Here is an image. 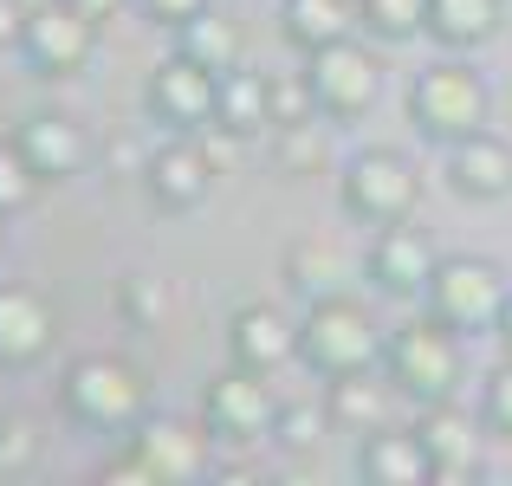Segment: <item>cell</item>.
Returning a JSON list of instances; mask_svg holds the SVG:
<instances>
[{
  "mask_svg": "<svg viewBox=\"0 0 512 486\" xmlns=\"http://www.w3.org/2000/svg\"><path fill=\"white\" fill-rule=\"evenodd\" d=\"M59 415L85 435H130L150 415V376L117 350L72 357L59 376Z\"/></svg>",
  "mask_w": 512,
  "mask_h": 486,
  "instance_id": "1",
  "label": "cell"
},
{
  "mask_svg": "<svg viewBox=\"0 0 512 486\" xmlns=\"http://www.w3.org/2000/svg\"><path fill=\"white\" fill-rule=\"evenodd\" d=\"M383 324L363 299H350V292H318V299H305L299 312V363L312 376H325V383H338V376H357V370H383Z\"/></svg>",
  "mask_w": 512,
  "mask_h": 486,
  "instance_id": "2",
  "label": "cell"
},
{
  "mask_svg": "<svg viewBox=\"0 0 512 486\" xmlns=\"http://www.w3.org/2000/svg\"><path fill=\"white\" fill-rule=\"evenodd\" d=\"M409 124H415V137L441 143V150L461 143V137H474V130H487L493 124L487 72H480L467 52H448V59L422 65L415 85H409Z\"/></svg>",
  "mask_w": 512,
  "mask_h": 486,
  "instance_id": "3",
  "label": "cell"
},
{
  "mask_svg": "<svg viewBox=\"0 0 512 486\" xmlns=\"http://www.w3.org/2000/svg\"><path fill=\"white\" fill-rule=\"evenodd\" d=\"M461 370H467L461 331L441 324L435 312L396 324V331L383 337V376L396 383V396L415 402V409H422V402H448L454 383H461Z\"/></svg>",
  "mask_w": 512,
  "mask_h": 486,
  "instance_id": "4",
  "label": "cell"
},
{
  "mask_svg": "<svg viewBox=\"0 0 512 486\" xmlns=\"http://www.w3.org/2000/svg\"><path fill=\"white\" fill-rule=\"evenodd\" d=\"M338 201H344L350 221H363V227L409 221L415 201H422V175H415V162L402 156V150L370 143V150H357L338 169Z\"/></svg>",
  "mask_w": 512,
  "mask_h": 486,
  "instance_id": "5",
  "label": "cell"
},
{
  "mask_svg": "<svg viewBox=\"0 0 512 486\" xmlns=\"http://www.w3.org/2000/svg\"><path fill=\"white\" fill-rule=\"evenodd\" d=\"M506 299H512L506 266L487 260V253H441L435 279H428V292H422L428 312H435L441 324H454L461 337L493 331V318H500Z\"/></svg>",
  "mask_w": 512,
  "mask_h": 486,
  "instance_id": "6",
  "label": "cell"
},
{
  "mask_svg": "<svg viewBox=\"0 0 512 486\" xmlns=\"http://www.w3.org/2000/svg\"><path fill=\"white\" fill-rule=\"evenodd\" d=\"M305 78H312V98L325 124H357V117H370L383 104V59L357 33L325 52H305Z\"/></svg>",
  "mask_w": 512,
  "mask_h": 486,
  "instance_id": "7",
  "label": "cell"
},
{
  "mask_svg": "<svg viewBox=\"0 0 512 486\" xmlns=\"http://www.w3.org/2000/svg\"><path fill=\"white\" fill-rule=\"evenodd\" d=\"M124 448L137 454L143 467H150L156 486H182V480L214 474V454H208V448H221V441H214V428L201 422V415L150 409V415H143V422L124 435Z\"/></svg>",
  "mask_w": 512,
  "mask_h": 486,
  "instance_id": "8",
  "label": "cell"
},
{
  "mask_svg": "<svg viewBox=\"0 0 512 486\" xmlns=\"http://www.w3.org/2000/svg\"><path fill=\"white\" fill-rule=\"evenodd\" d=\"M98 52V20L72 0H39L26 7V33H20V59L33 78H78Z\"/></svg>",
  "mask_w": 512,
  "mask_h": 486,
  "instance_id": "9",
  "label": "cell"
},
{
  "mask_svg": "<svg viewBox=\"0 0 512 486\" xmlns=\"http://www.w3.org/2000/svg\"><path fill=\"white\" fill-rule=\"evenodd\" d=\"M201 422L214 428L221 448H253V441H273V422H279V396L260 370H240L227 363L208 389H201Z\"/></svg>",
  "mask_w": 512,
  "mask_h": 486,
  "instance_id": "10",
  "label": "cell"
},
{
  "mask_svg": "<svg viewBox=\"0 0 512 486\" xmlns=\"http://www.w3.org/2000/svg\"><path fill=\"white\" fill-rule=\"evenodd\" d=\"M214 98H221V72L195 65L188 52H169L150 78H143V111L163 124L169 137H201L214 130Z\"/></svg>",
  "mask_w": 512,
  "mask_h": 486,
  "instance_id": "11",
  "label": "cell"
},
{
  "mask_svg": "<svg viewBox=\"0 0 512 486\" xmlns=\"http://www.w3.org/2000/svg\"><path fill=\"white\" fill-rule=\"evenodd\" d=\"M415 435H422L428 461H435V486H474L487 474V435L493 428L480 415H467L461 402H422L415 415Z\"/></svg>",
  "mask_w": 512,
  "mask_h": 486,
  "instance_id": "12",
  "label": "cell"
},
{
  "mask_svg": "<svg viewBox=\"0 0 512 486\" xmlns=\"http://www.w3.org/2000/svg\"><path fill=\"white\" fill-rule=\"evenodd\" d=\"M435 266H441V247L409 221L376 227L370 253H363V279H370L383 299H422L428 279H435Z\"/></svg>",
  "mask_w": 512,
  "mask_h": 486,
  "instance_id": "13",
  "label": "cell"
},
{
  "mask_svg": "<svg viewBox=\"0 0 512 486\" xmlns=\"http://www.w3.org/2000/svg\"><path fill=\"white\" fill-rule=\"evenodd\" d=\"M143 195L163 214H195L214 195V156L201 150V137H169L143 156Z\"/></svg>",
  "mask_w": 512,
  "mask_h": 486,
  "instance_id": "14",
  "label": "cell"
},
{
  "mask_svg": "<svg viewBox=\"0 0 512 486\" xmlns=\"http://www.w3.org/2000/svg\"><path fill=\"white\" fill-rule=\"evenodd\" d=\"M292 357H299V318H286L273 299L234 305V318H227V363L260 370V376H279Z\"/></svg>",
  "mask_w": 512,
  "mask_h": 486,
  "instance_id": "15",
  "label": "cell"
},
{
  "mask_svg": "<svg viewBox=\"0 0 512 486\" xmlns=\"http://www.w3.org/2000/svg\"><path fill=\"white\" fill-rule=\"evenodd\" d=\"M13 143H20V156L33 162V175L46 188L85 175V162H91V130L78 124L72 111H33V117H20V124H13Z\"/></svg>",
  "mask_w": 512,
  "mask_h": 486,
  "instance_id": "16",
  "label": "cell"
},
{
  "mask_svg": "<svg viewBox=\"0 0 512 486\" xmlns=\"http://www.w3.org/2000/svg\"><path fill=\"white\" fill-rule=\"evenodd\" d=\"M59 344V312L39 286L0 279V370H33Z\"/></svg>",
  "mask_w": 512,
  "mask_h": 486,
  "instance_id": "17",
  "label": "cell"
},
{
  "mask_svg": "<svg viewBox=\"0 0 512 486\" xmlns=\"http://www.w3.org/2000/svg\"><path fill=\"white\" fill-rule=\"evenodd\" d=\"M441 182L461 201H506L512 195V143L493 137V130H474V137L448 143L441 150Z\"/></svg>",
  "mask_w": 512,
  "mask_h": 486,
  "instance_id": "18",
  "label": "cell"
},
{
  "mask_svg": "<svg viewBox=\"0 0 512 486\" xmlns=\"http://www.w3.org/2000/svg\"><path fill=\"white\" fill-rule=\"evenodd\" d=\"M357 480L363 486H435V461H428L415 422L409 428H396V422L370 428L357 441Z\"/></svg>",
  "mask_w": 512,
  "mask_h": 486,
  "instance_id": "19",
  "label": "cell"
},
{
  "mask_svg": "<svg viewBox=\"0 0 512 486\" xmlns=\"http://www.w3.org/2000/svg\"><path fill=\"white\" fill-rule=\"evenodd\" d=\"M214 130H221L227 143H266V137H273V72H253V65L221 72Z\"/></svg>",
  "mask_w": 512,
  "mask_h": 486,
  "instance_id": "20",
  "label": "cell"
},
{
  "mask_svg": "<svg viewBox=\"0 0 512 486\" xmlns=\"http://www.w3.org/2000/svg\"><path fill=\"white\" fill-rule=\"evenodd\" d=\"M357 33V0H279V39L292 52H325Z\"/></svg>",
  "mask_w": 512,
  "mask_h": 486,
  "instance_id": "21",
  "label": "cell"
},
{
  "mask_svg": "<svg viewBox=\"0 0 512 486\" xmlns=\"http://www.w3.org/2000/svg\"><path fill=\"white\" fill-rule=\"evenodd\" d=\"M506 26V0H428V39L441 52H480Z\"/></svg>",
  "mask_w": 512,
  "mask_h": 486,
  "instance_id": "22",
  "label": "cell"
},
{
  "mask_svg": "<svg viewBox=\"0 0 512 486\" xmlns=\"http://www.w3.org/2000/svg\"><path fill=\"white\" fill-rule=\"evenodd\" d=\"M325 402H331L338 435H370V428H383L389 409H396V383H389L383 370H357V376L325 383Z\"/></svg>",
  "mask_w": 512,
  "mask_h": 486,
  "instance_id": "23",
  "label": "cell"
},
{
  "mask_svg": "<svg viewBox=\"0 0 512 486\" xmlns=\"http://www.w3.org/2000/svg\"><path fill=\"white\" fill-rule=\"evenodd\" d=\"M175 52H188V59L208 65V72H234L240 65V26L227 20V13L201 7L188 26H175Z\"/></svg>",
  "mask_w": 512,
  "mask_h": 486,
  "instance_id": "24",
  "label": "cell"
},
{
  "mask_svg": "<svg viewBox=\"0 0 512 486\" xmlns=\"http://www.w3.org/2000/svg\"><path fill=\"white\" fill-rule=\"evenodd\" d=\"M266 156H273L279 175H318L325 169V117H305V124H273V137H266Z\"/></svg>",
  "mask_w": 512,
  "mask_h": 486,
  "instance_id": "25",
  "label": "cell"
},
{
  "mask_svg": "<svg viewBox=\"0 0 512 486\" xmlns=\"http://www.w3.org/2000/svg\"><path fill=\"white\" fill-rule=\"evenodd\" d=\"M357 33H370L376 46L428 39V0H357Z\"/></svg>",
  "mask_w": 512,
  "mask_h": 486,
  "instance_id": "26",
  "label": "cell"
},
{
  "mask_svg": "<svg viewBox=\"0 0 512 486\" xmlns=\"http://www.w3.org/2000/svg\"><path fill=\"white\" fill-rule=\"evenodd\" d=\"M325 435H338V422H331V402H279V422H273V441L286 454H318L325 448Z\"/></svg>",
  "mask_w": 512,
  "mask_h": 486,
  "instance_id": "27",
  "label": "cell"
},
{
  "mask_svg": "<svg viewBox=\"0 0 512 486\" xmlns=\"http://www.w3.org/2000/svg\"><path fill=\"white\" fill-rule=\"evenodd\" d=\"M286 279H292V292L305 286V299L338 292V279H344L338 247H331V240H292V247H286Z\"/></svg>",
  "mask_w": 512,
  "mask_h": 486,
  "instance_id": "28",
  "label": "cell"
},
{
  "mask_svg": "<svg viewBox=\"0 0 512 486\" xmlns=\"http://www.w3.org/2000/svg\"><path fill=\"white\" fill-rule=\"evenodd\" d=\"M39 422L26 409H7L0 415V474H33L39 467Z\"/></svg>",
  "mask_w": 512,
  "mask_h": 486,
  "instance_id": "29",
  "label": "cell"
},
{
  "mask_svg": "<svg viewBox=\"0 0 512 486\" xmlns=\"http://www.w3.org/2000/svg\"><path fill=\"white\" fill-rule=\"evenodd\" d=\"M39 188H46V182H39V175H33V162L20 156V143H13V137H0V214H7V221H13V214H26Z\"/></svg>",
  "mask_w": 512,
  "mask_h": 486,
  "instance_id": "30",
  "label": "cell"
},
{
  "mask_svg": "<svg viewBox=\"0 0 512 486\" xmlns=\"http://www.w3.org/2000/svg\"><path fill=\"white\" fill-rule=\"evenodd\" d=\"M305 117H318V98H312V78L299 72H273V124H305Z\"/></svg>",
  "mask_w": 512,
  "mask_h": 486,
  "instance_id": "31",
  "label": "cell"
},
{
  "mask_svg": "<svg viewBox=\"0 0 512 486\" xmlns=\"http://www.w3.org/2000/svg\"><path fill=\"white\" fill-rule=\"evenodd\" d=\"M480 422H487L493 435L512 441V357L487 376V389H480Z\"/></svg>",
  "mask_w": 512,
  "mask_h": 486,
  "instance_id": "32",
  "label": "cell"
},
{
  "mask_svg": "<svg viewBox=\"0 0 512 486\" xmlns=\"http://www.w3.org/2000/svg\"><path fill=\"white\" fill-rule=\"evenodd\" d=\"M117 305H124V318L156 324L163 318V286H156V279H124V286H117Z\"/></svg>",
  "mask_w": 512,
  "mask_h": 486,
  "instance_id": "33",
  "label": "cell"
},
{
  "mask_svg": "<svg viewBox=\"0 0 512 486\" xmlns=\"http://www.w3.org/2000/svg\"><path fill=\"white\" fill-rule=\"evenodd\" d=\"M130 7H137L150 26H163V33H175V26H188L201 7H208V0H130Z\"/></svg>",
  "mask_w": 512,
  "mask_h": 486,
  "instance_id": "34",
  "label": "cell"
},
{
  "mask_svg": "<svg viewBox=\"0 0 512 486\" xmlns=\"http://www.w3.org/2000/svg\"><path fill=\"white\" fill-rule=\"evenodd\" d=\"M98 480H111V486H156V480H150V467H143L130 448H124V454H111V461L98 467Z\"/></svg>",
  "mask_w": 512,
  "mask_h": 486,
  "instance_id": "35",
  "label": "cell"
},
{
  "mask_svg": "<svg viewBox=\"0 0 512 486\" xmlns=\"http://www.w3.org/2000/svg\"><path fill=\"white\" fill-rule=\"evenodd\" d=\"M20 33H26V7L20 0H0V59L20 52Z\"/></svg>",
  "mask_w": 512,
  "mask_h": 486,
  "instance_id": "36",
  "label": "cell"
},
{
  "mask_svg": "<svg viewBox=\"0 0 512 486\" xmlns=\"http://www.w3.org/2000/svg\"><path fill=\"white\" fill-rule=\"evenodd\" d=\"M493 337H500V350L512 357V299L500 305V318H493Z\"/></svg>",
  "mask_w": 512,
  "mask_h": 486,
  "instance_id": "37",
  "label": "cell"
},
{
  "mask_svg": "<svg viewBox=\"0 0 512 486\" xmlns=\"http://www.w3.org/2000/svg\"><path fill=\"white\" fill-rule=\"evenodd\" d=\"M0 260H7V214H0Z\"/></svg>",
  "mask_w": 512,
  "mask_h": 486,
  "instance_id": "38",
  "label": "cell"
}]
</instances>
